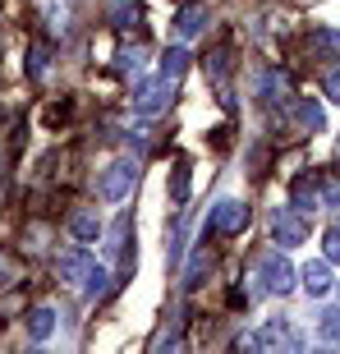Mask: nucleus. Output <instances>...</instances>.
I'll list each match as a JSON object with an SVG mask.
<instances>
[{"instance_id": "1", "label": "nucleus", "mask_w": 340, "mask_h": 354, "mask_svg": "<svg viewBox=\"0 0 340 354\" xmlns=\"http://www.w3.org/2000/svg\"><path fill=\"white\" fill-rule=\"evenodd\" d=\"M60 276H65V281H74V286H83L88 295H102V286H106V272L97 267V258H92L88 249L60 253Z\"/></svg>"}, {"instance_id": "2", "label": "nucleus", "mask_w": 340, "mask_h": 354, "mask_svg": "<svg viewBox=\"0 0 340 354\" xmlns=\"http://www.w3.org/2000/svg\"><path fill=\"white\" fill-rule=\"evenodd\" d=\"M133 184H138V161L124 157V161H115V166H106V171H102V180H97V198H102V203H124Z\"/></svg>"}, {"instance_id": "3", "label": "nucleus", "mask_w": 340, "mask_h": 354, "mask_svg": "<svg viewBox=\"0 0 340 354\" xmlns=\"http://www.w3.org/2000/svg\"><path fill=\"white\" fill-rule=\"evenodd\" d=\"M258 276H262V290H267V295H290V290H294V267H290L281 253H262Z\"/></svg>"}, {"instance_id": "4", "label": "nucleus", "mask_w": 340, "mask_h": 354, "mask_svg": "<svg viewBox=\"0 0 340 354\" xmlns=\"http://www.w3.org/2000/svg\"><path fill=\"white\" fill-rule=\"evenodd\" d=\"M244 225H249V207H244L239 198H221V203L211 207V221H207L211 235H239Z\"/></svg>"}, {"instance_id": "5", "label": "nucleus", "mask_w": 340, "mask_h": 354, "mask_svg": "<svg viewBox=\"0 0 340 354\" xmlns=\"http://www.w3.org/2000/svg\"><path fill=\"white\" fill-rule=\"evenodd\" d=\"M170 97H175V83L157 74V83H143V88L133 92V111H138V115H157V111L170 106Z\"/></svg>"}, {"instance_id": "6", "label": "nucleus", "mask_w": 340, "mask_h": 354, "mask_svg": "<svg viewBox=\"0 0 340 354\" xmlns=\"http://www.w3.org/2000/svg\"><path fill=\"white\" fill-rule=\"evenodd\" d=\"M272 235H276V244H281V249H294V244H303V239H308V221H303L299 212L281 207L272 216Z\"/></svg>"}, {"instance_id": "7", "label": "nucleus", "mask_w": 340, "mask_h": 354, "mask_svg": "<svg viewBox=\"0 0 340 354\" xmlns=\"http://www.w3.org/2000/svg\"><path fill=\"white\" fill-rule=\"evenodd\" d=\"M290 207H294V212L322 207V180H317V175H299L294 189H290Z\"/></svg>"}, {"instance_id": "8", "label": "nucleus", "mask_w": 340, "mask_h": 354, "mask_svg": "<svg viewBox=\"0 0 340 354\" xmlns=\"http://www.w3.org/2000/svg\"><path fill=\"white\" fill-rule=\"evenodd\" d=\"M331 286H336V276H331V263H327V258H322V263H308V267H303V290H308L313 299L331 295Z\"/></svg>"}, {"instance_id": "9", "label": "nucleus", "mask_w": 340, "mask_h": 354, "mask_svg": "<svg viewBox=\"0 0 340 354\" xmlns=\"http://www.w3.org/2000/svg\"><path fill=\"white\" fill-rule=\"evenodd\" d=\"M285 341L299 345L294 336H290V322H281V317H276V322H267L258 336H244V345H258V350H276V345H285Z\"/></svg>"}, {"instance_id": "10", "label": "nucleus", "mask_w": 340, "mask_h": 354, "mask_svg": "<svg viewBox=\"0 0 340 354\" xmlns=\"http://www.w3.org/2000/svg\"><path fill=\"white\" fill-rule=\"evenodd\" d=\"M258 92H262V102H285L290 97V79L281 74V69H262V83H258Z\"/></svg>"}, {"instance_id": "11", "label": "nucleus", "mask_w": 340, "mask_h": 354, "mask_svg": "<svg viewBox=\"0 0 340 354\" xmlns=\"http://www.w3.org/2000/svg\"><path fill=\"white\" fill-rule=\"evenodd\" d=\"M69 230H74V235H79L83 244H92V239L102 235V216H97L92 207H79L74 216H69Z\"/></svg>"}, {"instance_id": "12", "label": "nucleus", "mask_w": 340, "mask_h": 354, "mask_svg": "<svg viewBox=\"0 0 340 354\" xmlns=\"http://www.w3.org/2000/svg\"><path fill=\"white\" fill-rule=\"evenodd\" d=\"M51 331H55V308H46V304H37V308L28 313V336H32V341H46Z\"/></svg>"}, {"instance_id": "13", "label": "nucleus", "mask_w": 340, "mask_h": 354, "mask_svg": "<svg viewBox=\"0 0 340 354\" xmlns=\"http://www.w3.org/2000/svg\"><path fill=\"white\" fill-rule=\"evenodd\" d=\"M202 19H207L202 5H184V10L175 14V32H180V37H193V32H202Z\"/></svg>"}, {"instance_id": "14", "label": "nucleus", "mask_w": 340, "mask_h": 354, "mask_svg": "<svg viewBox=\"0 0 340 354\" xmlns=\"http://www.w3.org/2000/svg\"><path fill=\"white\" fill-rule=\"evenodd\" d=\"M170 203H175V207H184V203H189V161H175V171H170Z\"/></svg>"}, {"instance_id": "15", "label": "nucleus", "mask_w": 340, "mask_h": 354, "mask_svg": "<svg viewBox=\"0 0 340 354\" xmlns=\"http://www.w3.org/2000/svg\"><path fill=\"white\" fill-rule=\"evenodd\" d=\"M189 69V51L184 46H170L166 55H161V79H170V83H180V74Z\"/></svg>"}, {"instance_id": "16", "label": "nucleus", "mask_w": 340, "mask_h": 354, "mask_svg": "<svg viewBox=\"0 0 340 354\" xmlns=\"http://www.w3.org/2000/svg\"><path fill=\"white\" fill-rule=\"evenodd\" d=\"M294 111H299V124H303V129H313V133H322V124H327V115H322V106H317L313 97H303V102L294 106Z\"/></svg>"}, {"instance_id": "17", "label": "nucleus", "mask_w": 340, "mask_h": 354, "mask_svg": "<svg viewBox=\"0 0 340 354\" xmlns=\"http://www.w3.org/2000/svg\"><path fill=\"white\" fill-rule=\"evenodd\" d=\"M317 336H322L327 345L340 341V308H327V313H322V322H317Z\"/></svg>"}, {"instance_id": "18", "label": "nucleus", "mask_w": 340, "mask_h": 354, "mask_svg": "<svg viewBox=\"0 0 340 354\" xmlns=\"http://www.w3.org/2000/svg\"><path fill=\"white\" fill-rule=\"evenodd\" d=\"M46 60H51V55H46V46H41V41H32V46H28V74H32V79H41V74H46Z\"/></svg>"}, {"instance_id": "19", "label": "nucleus", "mask_w": 340, "mask_h": 354, "mask_svg": "<svg viewBox=\"0 0 340 354\" xmlns=\"http://www.w3.org/2000/svg\"><path fill=\"white\" fill-rule=\"evenodd\" d=\"M211 267V253L207 249H198L193 253V263H189V286H202V272Z\"/></svg>"}, {"instance_id": "20", "label": "nucleus", "mask_w": 340, "mask_h": 354, "mask_svg": "<svg viewBox=\"0 0 340 354\" xmlns=\"http://www.w3.org/2000/svg\"><path fill=\"white\" fill-rule=\"evenodd\" d=\"M322 253H327V263H340V230L322 235Z\"/></svg>"}, {"instance_id": "21", "label": "nucleus", "mask_w": 340, "mask_h": 354, "mask_svg": "<svg viewBox=\"0 0 340 354\" xmlns=\"http://www.w3.org/2000/svg\"><path fill=\"white\" fill-rule=\"evenodd\" d=\"M322 92H327L331 102H340V69H331L327 79H322Z\"/></svg>"}, {"instance_id": "22", "label": "nucleus", "mask_w": 340, "mask_h": 354, "mask_svg": "<svg viewBox=\"0 0 340 354\" xmlns=\"http://www.w3.org/2000/svg\"><path fill=\"white\" fill-rule=\"evenodd\" d=\"M5 281H10V272H5V263H0V286H5Z\"/></svg>"}]
</instances>
